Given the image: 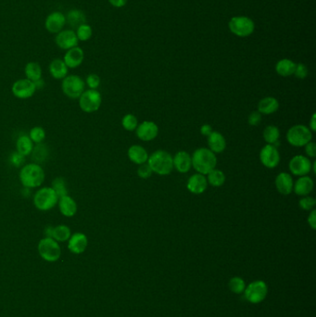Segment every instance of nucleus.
<instances>
[{"instance_id": "nucleus-24", "label": "nucleus", "mask_w": 316, "mask_h": 317, "mask_svg": "<svg viewBox=\"0 0 316 317\" xmlns=\"http://www.w3.org/2000/svg\"><path fill=\"white\" fill-rule=\"evenodd\" d=\"M313 187H314V184H313L312 179L311 177L305 176V177H300L296 181L293 186V190L298 196L305 197L312 191Z\"/></svg>"}, {"instance_id": "nucleus-14", "label": "nucleus", "mask_w": 316, "mask_h": 317, "mask_svg": "<svg viewBox=\"0 0 316 317\" xmlns=\"http://www.w3.org/2000/svg\"><path fill=\"white\" fill-rule=\"evenodd\" d=\"M78 42L76 34L73 29H63L55 37V43L58 47L66 51L73 47H77Z\"/></svg>"}, {"instance_id": "nucleus-17", "label": "nucleus", "mask_w": 316, "mask_h": 317, "mask_svg": "<svg viewBox=\"0 0 316 317\" xmlns=\"http://www.w3.org/2000/svg\"><path fill=\"white\" fill-rule=\"evenodd\" d=\"M89 245L88 237L83 233H74L68 240V249L74 254H81L87 250Z\"/></svg>"}, {"instance_id": "nucleus-31", "label": "nucleus", "mask_w": 316, "mask_h": 317, "mask_svg": "<svg viewBox=\"0 0 316 317\" xmlns=\"http://www.w3.org/2000/svg\"><path fill=\"white\" fill-rule=\"evenodd\" d=\"M24 73L26 78L31 80L32 82H37L42 79V68L39 63L31 62L28 63L24 67Z\"/></svg>"}, {"instance_id": "nucleus-40", "label": "nucleus", "mask_w": 316, "mask_h": 317, "mask_svg": "<svg viewBox=\"0 0 316 317\" xmlns=\"http://www.w3.org/2000/svg\"><path fill=\"white\" fill-rule=\"evenodd\" d=\"M34 154H33V158L35 161L37 162H41V161L46 160V158L47 157V148L44 145L41 144H37L36 148H34Z\"/></svg>"}, {"instance_id": "nucleus-35", "label": "nucleus", "mask_w": 316, "mask_h": 317, "mask_svg": "<svg viewBox=\"0 0 316 317\" xmlns=\"http://www.w3.org/2000/svg\"><path fill=\"white\" fill-rule=\"evenodd\" d=\"M78 41L87 42L91 39L93 36V29L89 25V23H83L82 25L78 27L74 30Z\"/></svg>"}, {"instance_id": "nucleus-39", "label": "nucleus", "mask_w": 316, "mask_h": 317, "mask_svg": "<svg viewBox=\"0 0 316 317\" xmlns=\"http://www.w3.org/2000/svg\"><path fill=\"white\" fill-rule=\"evenodd\" d=\"M122 125L125 130L133 132L138 126V120L134 114H126L122 120Z\"/></svg>"}, {"instance_id": "nucleus-10", "label": "nucleus", "mask_w": 316, "mask_h": 317, "mask_svg": "<svg viewBox=\"0 0 316 317\" xmlns=\"http://www.w3.org/2000/svg\"><path fill=\"white\" fill-rule=\"evenodd\" d=\"M102 103V97L97 89H89L83 91L79 98V106L87 113H92L100 108Z\"/></svg>"}, {"instance_id": "nucleus-30", "label": "nucleus", "mask_w": 316, "mask_h": 317, "mask_svg": "<svg viewBox=\"0 0 316 317\" xmlns=\"http://www.w3.org/2000/svg\"><path fill=\"white\" fill-rule=\"evenodd\" d=\"M17 152L23 157L30 155L34 150V143L29 135H23L18 137L16 141Z\"/></svg>"}, {"instance_id": "nucleus-48", "label": "nucleus", "mask_w": 316, "mask_h": 317, "mask_svg": "<svg viewBox=\"0 0 316 317\" xmlns=\"http://www.w3.org/2000/svg\"><path fill=\"white\" fill-rule=\"evenodd\" d=\"M307 222H308V224H309V226H310L312 230H315L316 211L314 209H313V210H311V213H310L309 216H308V219H307Z\"/></svg>"}, {"instance_id": "nucleus-52", "label": "nucleus", "mask_w": 316, "mask_h": 317, "mask_svg": "<svg viewBox=\"0 0 316 317\" xmlns=\"http://www.w3.org/2000/svg\"><path fill=\"white\" fill-rule=\"evenodd\" d=\"M52 233H53V227L51 225H47V227L45 228V233H44L46 238H51L52 239Z\"/></svg>"}, {"instance_id": "nucleus-36", "label": "nucleus", "mask_w": 316, "mask_h": 317, "mask_svg": "<svg viewBox=\"0 0 316 317\" xmlns=\"http://www.w3.org/2000/svg\"><path fill=\"white\" fill-rule=\"evenodd\" d=\"M228 287L230 291H232L235 294H241L245 291L246 284L242 277L234 276L228 282Z\"/></svg>"}, {"instance_id": "nucleus-33", "label": "nucleus", "mask_w": 316, "mask_h": 317, "mask_svg": "<svg viewBox=\"0 0 316 317\" xmlns=\"http://www.w3.org/2000/svg\"><path fill=\"white\" fill-rule=\"evenodd\" d=\"M208 184H210L211 186L214 187H220L223 186L225 182V175L223 174V171L218 170V169H213L211 172L207 175Z\"/></svg>"}, {"instance_id": "nucleus-13", "label": "nucleus", "mask_w": 316, "mask_h": 317, "mask_svg": "<svg viewBox=\"0 0 316 317\" xmlns=\"http://www.w3.org/2000/svg\"><path fill=\"white\" fill-rule=\"evenodd\" d=\"M260 160L262 164L268 169L277 167L280 162V154L277 148L269 144L265 146L260 152Z\"/></svg>"}, {"instance_id": "nucleus-18", "label": "nucleus", "mask_w": 316, "mask_h": 317, "mask_svg": "<svg viewBox=\"0 0 316 317\" xmlns=\"http://www.w3.org/2000/svg\"><path fill=\"white\" fill-rule=\"evenodd\" d=\"M84 60V53L80 47H74L69 49L63 57V62L69 69L79 67Z\"/></svg>"}, {"instance_id": "nucleus-2", "label": "nucleus", "mask_w": 316, "mask_h": 317, "mask_svg": "<svg viewBox=\"0 0 316 317\" xmlns=\"http://www.w3.org/2000/svg\"><path fill=\"white\" fill-rule=\"evenodd\" d=\"M46 174L38 163H29L22 167L20 172V181L26 188H37L45 181Z\"/></svg>"}, {"instance_id": "nucleus-42", "label": "nucleus", "mask_w": 316, "mask_h": 317, "mask_svg": "<svg viewBox=\"0 0 316 317\" xmlns=\"http://www.w3.org/2000/svg\"><path fill=\"white\" fill-rule=\"evenodd\" d=\"M152 170H151V166L149 165L148 162L141 164L137 169V175L138 177H141L142 179H148L152 176Z\"/></svg>"}, {"instance_id": "nucleus-34", "label": "nucleus", "mask_w": 316, "mask_h": 317, "mask_svg": "<svg viewBox=\"0 0 316 317\" xmlns=\"http://www.w3.org/2000/svg\"><path fill=\"white\" fill-rule=\"evenodd\" d=\"M280 132L275 125H268L264 131V139L269 145H274L279 140Z\"/></svg>"}, {"instance_id": "nucleus-1", "label": "nucleus", "mask_w": 316, "mask_h": 317, "mask_svg": "<svg viewBox=\"0 0 316 317\" xmlns=\"http://www.w3.org/2000/svg\"><path fill=\"white\" fill-rule=\"evenodd\" d=\"M192 167L198 174L206 176L217 164V158L213 151L206 148H200L194 151L191 156Z\"/></svg>"}, {"instance_id": "nucleus-26", "label": "nucleus", "mask_w": 316, "mask_h": 317, "mask_svg": "<svg viewBox=\"0 0 316 317\" xmlns=\"http://www.w3.org/2000/svg\"><path fill=\"white\" fill-rule=\"evenodd\" d=\"M48 71H49V73L53 78L57 79V80H63L67 76L69 68L66 66V64L63 62V60L55 59L49 64Z\"/></svg>"}, {"instance_id": "nucleus-15", "label": "nucleus", "mask_w": 316, "mask_h": 317, "mask_svg": "<svg viewBox=\"0 0 316 317\" xmlns=\"http://www.w3.org/2000/svg\"><path fill=\"white\" fill-rule=\"evenodd\" d=\"M66 25V17L61 11H53L45 20V28L48 33L57 35Z\"/></svg>"}, {"instance_id": "nucleus-12", "label": "nucleus", "mask_w": 316, "mask_h": 317, "mask_svg": "<svg viewBox=\"0 0 316 317\" xmlns=\"http://www.w3.org/2000/svg\"><path fill=\"white\" fill-rule=\"evenodd\" d=\"M312 163L308 157L296 155L290 161V170L296 177H305L311 171Z\"/></svg>"}, {"instance_id": "nucleus-50", "label": "nucleus", "mask_w": 316, "mask_h": 317, "mask_svg": "<svg viewBox=\"0 0 316 317\" xmlns=\"http://www.w3.org/2000/svg\"><path fill=\"white\" fill-rule=\"evenodd\" d=\"M108 1H109V4L112 6V7L123 8V7H125L126 5L128 0H108Z\"/></svg>"}, {"instance_id": "nucleus-19", "label": "nucleus", "mask_w": 316, "mask_h": 317, "mask_svg": "<svg viewBox=\"0 0 316 317\" xmlns=\"http://www.w3.org/2000/svg\"><path fill=\"white\" fill-rule=\"evenodd\" d=\"M207 178L205 176H203L202 174H198V172L189 177V179L187 181V189L192 194H196V195L203 194L207 189Z\"/></svg>"}, {"instance_id": "nucleus-25", "label": "nucleus", "mask_w": 316, "mask_h": 317, "mask_svg": "<svg viewBox=\"0 0 316 317\" xmlns=\"http://www.w3.org/2000/svg\"><path fill=\"white\" fill-rule=\"evenodd\" d=\"M127 155L130 161L134 162L137 165H141L143 163L148 162L149 154L143 147L139 145L131 146L127 151Z\"/></svg>"}, {"instance_id": "nucleus-45", "label": "nucleus", "mask_w": 316, "mask_h": 317, "mask_svg": "<svg viewBox=\"0 0 316 317\" xmlns=\"http://www.w3.org/2000/svg\"><path fill=\"white\" fill-rule=\"evenodd\" d=\"M262 122V114L260 113L259 111H252L249 116V119H248V123L249 125L251 126H257L259 125Z\"/></svg>"}, {"instance_id": "nucleus-32", "label": "nucleus", "mask_w": 316, "mask_h": 317, "mask_svg": "<svg viewBox=\"0 0 316 317\" xmlns=\"http://www.w3.org/2000/svg\"><path fill=\"white\" fill-rule=\"evenodd\" d=\"M71 229L65 224H60L53 227L52 239H55L57 242H65L71 238Z\"/></svg>"}, {"instance_id": "nucleus-20", "label": "nucleus", "mask_w": 316, "mask_h": 317, "mask_svg": "<svg viewBox=\"0 0 316 317\" xmlns=\"http://www.w3.org/2000/svg\"><path fill=\"white\" fill-rule=\"evenodd\" d=\"M293 186V178L288 172H280L275 178V187L277 191L284 196H288L292 193Z\"/></svg>"}, {"instance_id": "nucleus-46", "label": "nucleus", "mask_w": 316, "mask_h": 317, "mask_svg": "<svg viewBox=\"0 0 316 317\" xmlns=\"http://www.w3.org/2000/svg\"><path fill=\"white\" fill-rule=\"evenodd\" d=\"M305 152L307 156L310 158H315L316 157V144L314 142L310 141L308 144L305 146Z\"/></svg>"}, {"instance_id": "nucleus-21", "label": "nucleus", "mask_w": 316, "mask_h": 317, "mask_svg": "<svg viewBox=\"0 0 316 317\" xmlns=\"http://www.w3.org/2000/svg\"><path fill=\"white\" fill-rule=\"evenodd\" d=\"M174 160V168L177 169V172L186 174L189 172L192 167L191 156L187 151H178L176 156L173 157Z\"/></svg>"}, {"instance_id": "nucleus-3", "label": "nucleus", "mask_w": 316, "mask_h": 317, "mask_svg": "<svg viewBox=\"0 0 316 317\" xmlns=\"http://www.w3.org/2000/svg\"><path fill=\"white\" fill-rule=\"evenodd\" d=\"M148 163L152 172L159 176H168L174 170V160L170 153L165 151H157L149 156Z\"/></svg>"}, {"instance_id": "nucleus-38", "label": "nucleus", "mask_w": 316, "mask_h": 317, "mask_svg": "<svg viewBox=\"0 0 316 317\" xmlns=\"http://www.w3.org/2000/svg\"><path fill=\"white\" fill-rule=\"evenodd\" d=\"M29 137L31 138L33 143L41 144L46 138V131L41 126H35L30 131Z\"/></svg>"}, {"instance_id": "nucleus-41", "label": "nucleus", "mask_w": 316, "mask_h": 317, "mask_svg": "<svg viewBox=\"0 0 316 317\" xmlns=\"http://www.w3.org/2000/svg\"><path fill=\"white\" fill-rule=\"evenodd\" d=\"M316 200L311 197L305 196L303 198H301L299 201V206L300 208L302 209L303 211H311L315 207Z\"/></svg>"}, {"instance_id": "nucleus-8", "label": "nucleus", "mask_w": 316, "mask_h": 317, "mask_svg": "<svg viewBox=\"0 0 316 317\" xmlns=\"http://www.w3.org/2000/svg\"><path fill=\"white\" fill-rule=\"evenodd\" d=\"M85 83L79 75L71 74L63 79L62 89L65 96L72 99H79L83 93Z\"/></svg>"}, {"instance_id": "nucleus-11", "label": "nucleus", "mask_w": 316, "mask_h": 317, "mask_svg": "<svg viewBox=\"0 0 316 317\" xmlns=\"http://www.w3.org/2000/svg\"><path fill=\"white\" fill-rule=\"evenodd\" d=\"M11 91L17 99H30L36 93L37 87L35 83L29 79H20L12 84Z\"/></svg>"}, {"instance_id": "nucleus-16", "label": "nucleus", "mask_w": 316, "mask_h": 317, "mask_svg": "<svg viewBox=\"0 0 316 317\" xmlns=\"http://www.w3.org/2000/svg\"><path fill=\"white\" fill-rule=\"evenodd\" d=\"M136 135L142 141H151L155 139L159 134V127L154 122L145 121L136 128Z\"/></svg>"}, {"instance_id": "nucleus-23", "label": "nucleus", "mask_w": 316, "mask_h": 317, "mask_svg": "<svg viewBox=\"0 0 316 317\" xmlns=\"http://www.w3.org/2000/svg\"><path fill=\"white\" fill-rule=\"evenodd\" d=\"M58 204H59L60 212L66 217H73L77 213L76 201L68 195L59 198Z\"/></svg>"}, {"instance_id": "nucleus-27", "label": "nucleus", "mask_w": 316, "mask_h": 317, "mask_svg": "<svg viewBox=\"0 0 316 317\" xmlns=\"http://www.w3.org/2000/svg\"><path fill=\"white\" fill-rule=\"evenodd\" d=\"M65 17H66V23H68L73 30L77 29L78 27L83 23H87V16L84 14V12L78 9L70 10Z\"/></svg>"}, {"instance_id": "nucleus-9", "label": "nucleus", "mask_w": 316, "mask_h": 317, "mask_svg": "<svg viewBox=\"0 0 316 317\" xmlns=\"http://www.w3.org/2000/svg\"><path fill=\"white\" fill-rule=\"evenodd\" d=\"M38 252L42 258L47 262L53 263L61 258L62 250L55 239L44 238L38 243Z\"/></svg>"}, {"instance_id": "nucleus-43", "label": "nucleus", "mask_w": 316, "mask_h": 317, "mask_svg": "<svg viewBox=\"0 0 316 317\" xmlns=\"http://www.w3.org/2000/svg\"><path fill=\"white\" fill-rule=\"evenodd\" d=\"M85 83L88 84L90 89H97L100 84V78H99V75L96 74V73H90L89 75H88L87 80H85Z\"/></svg>"}, {"instance_id": "nucleus-28", "label": "nucleus", "mask_w": 316, "mask_h": 317, "mask_svg": "<svg viewBox=\"0 0 316 317\" xmlns=\"http://www.w3.org/2000/svg\"><path fill=\"white\" fill-rule=\"evenodd\" d=\"M279 109L278 100L273 97L262 99L258 105V111L261 114L270 115L275 113Z\"/></svg>"}, {"instance_id": "nucleus-49", "label": "nucleus", "mask_w": 316, "mask_h": 317, "mask_svg": "<svg viewBox=\"0 0 316 317\" xmlns=\"http://www.w3.org/2000/svg\"><path fill=\"white\" fill-rule=\"evenodd\" d=\"M213 131V127L210 125H203V126L200 127V133H202V135H204V136H207V137L212 134Z\"/></svg>"}, {"instance_id": "nucleus-37", "label": "nucleus", "mask_w": 316, "mask_h": 317, "mask_svg": "<svg viewBox=\"0 0 316 317\" xmlns=\"http://www.w3.org/2000/svg\"><path fill=\"white\" fill-rule=\"evenodd\" d=\"M52 188L56 192L59 198L68 195V189L66 187V181L63 177H57L52 181Z\"/></svg>"}, {"instance_id": "nucleus-7", "label": "nucleus", "mask_w": 316, "mask_h": 317, "mask_svg": "<svg viewBox=\"0 0 316 317\" xmlns=\"http://www.w3.org/2000/svg\"><path fill=\"white\" fill-rule=\"evenodd\" d=\"M312 138V134L309 127L306 125H297L291 127L288 134H286V139L288 142L293 147L301 148L304 147L306 144H308Z\"/></svg>"}, {"instance_id": "nucleus-51", "label": "nucleus", "mask_w": 316, "mask_h": 317, "mask_svg": "<svg viewBox=\"0 0 316 317\" xmlns=\"http://www.w3.org/2000/svg\"><path fill=\"white\" fill-rule=\"evenodd\" d=\"M310 130H316V113H313L311 116V122H310V126H309Z\"/></svg>"}, {"instance_id": "nucleus-5", "label": "nucleus", "mask_w": 316, "mask_h": 317, "mask_svg": "<svg viewBox=\"0 0 316 317\" xmlns=\"http://www.w3.org/2000/svg\"><path fill=\"white\" fill-rule=\"evenodd\" d=\"M229 30L235 36L239 37H248L253 34L255 30L254 21L246 16H236L228 22Z\"/></svg>"}, {"instance_id": "nucleus-29", "label": "nucleus", "mask_w": 316, "mask_h": 317, "mask_svg": "<svg viewBox=\"0 0 316 317\" xmlns=\"http://www.w3.org/2000/svg\"><path fill=\"white\" fill-rule=\"evenodd\" d=\"M295 68L296 63L293 61L289 59H283L276 63L275 72L282 77H289L294 74Z\"/></svg>"}, {"instance_id": "nucleus-22", "label": "nucleus", "mask_w": 316, "mask_h": 317, "mask_svg": "<svg viewBox=\"0 0 316 317\" xmlns=\"http://www.w3.org/2000/svg\"><path fill=\"white\" fill-rule=\"evenodd\" d=\"M209 150L213 151L214 154L222 153L226 149V140L221 133L213 131L212 134L208 136Z\"/></svg>"}, {"instance_id": "nucleus-47", "label": "nucleus", "mask_w": 316, "mask_h": 317, "mask_svg": "<svg viewBox=\"0 0 316 317\" xmlns=\"http://www.w3.org/2000/svg\"><path fill=\"white\" fill-rule=\"evenodd\" d=\"M11 162L16 167L21 166L22 162H24V157L19 154L18 152L13 153L11 156Z\"/></svg>"}, {"instance_id": "nucleus-44", "label": "nucleus", "mask_w": 316, "mask_h": 317, "mask_svg": "<svg viewBox=\"0 0 316 317\" xmlns=\"http://www.w3.org/2000/svg\"><path fill=\"white\" fill-rule=\"evenodd\" d=\"M308 68L306 67V65L302 64V63H299V64H296L295 74L296 77L298 79H305L308 76Z\"/></svg>"}, {"instance_id": "nucleus-4", "label": "nucleus", "mask_w": 316, "mask_h": 317, "mask_svg": "<svg viewBox=\"0 0 316 317\" xmlns=\"http://www.w3.org/2000/svg\"><path fill=\"white\" fill-rule=\"evenodd\" d=\"M59 197L51 187H42L34 196V204L41 212H47L59 203Z\"/></svg>"}, {"instance_id": "nucleus-6", "label": "nucleus", "mask_w": 316, "mask_h": 317, "mask_svg": "<svg viewBox=\"0 0 316 317\" xmlns=\"http://www.w3.org/2000/svg\"><path fill=\"white\" fill-rule=\"evenodd\" d=\"M245 299L251 304H259L264 302L268 294V286L263 280L252 281L244 291Z\"/></svg>"}]
</instances>
